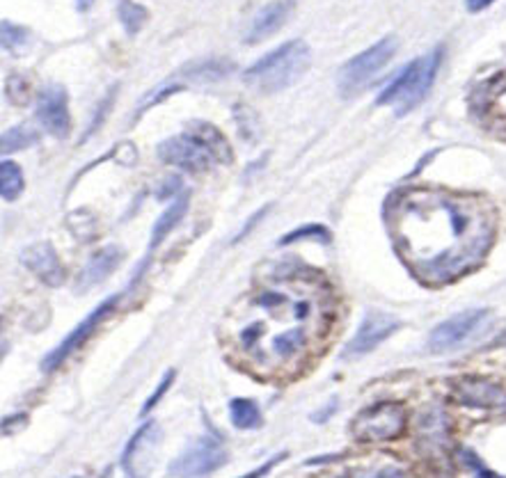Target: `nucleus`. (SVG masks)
<instances>
[{"label": "nucleus", "instance_id": "c756f323", "mask_svg": "<svg viewBox=\"0 0 506 478\" xmlns=\"http://www.w3.org/2000/svg\"><path fill=\"white\" fill-rule=\"evenodd\" d=\"M172 380H174V371H165L163 380H160V385L156 387L154 394H151L150 399H147V403L142 405V414H150L151 408H156V403H159V401L163 399V394H165V392H168V387L172 385Z\"/></svg>", "mask_w": 506, "mask_h": 478}, {"label": "nucleus", "instance_id": "c9c22d12", "mask_svg": "<svg viewBox=\"0 0 506 478\" xmlns=\"http://www.w3.org/2000/svg\"><path fill=\"white\" fill-rule=\"evenodd\" d=\"M280 460H284V453H282V455H275V458H273V460H271V463H266V464H263V467L254 469V472H253V473H248V476H263V473H266V472H271V469H273V467H275V464H277V463H280Z\"/></svg>", "mask_w": 506, "mask_h": 478}, {"label": "nucleus", "instance_id": "f704fd0d", "mask_svg": "<svg viewBox=\"0 0 506 478\" xmlns=\"http://www.w3.org/2000/svg\"><path fill=\"white\" fill-rule=\"evenodd\" d=\"M495 0H465V7H468V12H472V15H477V12L486 10V7H491Z\"/></svg>", "mask_w": 506, "mask_h": 478}, {"label": "nucleus", "instance_id": "20e7f679", "mask_svg": "<svg viewBox=\"0 0 506 478\" xmlns=\"http://www.w3.org/2000/svg\"><path fill=\"white\" fill-rule=\"evenodd\" d=\"M442 46L433 48L427 56L418 57L410 65L403 66L392 80H389L387 87L378 94L376 104L378 106H394L398 117L408 115L410 110L418 108L424 99L431 92L433 83H436V76L440 71L442 65Z\"/></svg>", "mask_w": 506, "mask_h": 478}, {"label": "nucleus", "instance_id": "6ab92c4d", "mask_svg": "<svg viewBox=\"0 0 506 478\" xmlns=\"http://www.w3.org/2000/svg\"><path fill=\"white\" fill-rule=\"evenodd\" d=\"M234 71V62L221 60V57H209V60L192 62L183 69L188 80H195V83H218V80L227 78V76Z\"/></svg>", "mask_w": 506, "mask_h": 478}, {"label": "nucleus", "instance_id": "412c9836", "mask_svg": "<svg viewBox=\"0 0 506 478\" xmlns=\"http://www.w3.org/2000/svg\"><path fill=\"white\" fill-rule=\"evenodd\" d=\"M230 419L241 431H253L262 423V410L250 399H234L230 403Z\"/></svg>", "mask_w": 506, "mask_h": 478}, {"label": "nucleus", "instance_id": "39448f33", "mask_svg": "<svg viewBox=\"0 0 506 478\" xmlns=\"http://www.w3.org/2000/svg\"><path fill=\"white\" fill-rule=\"evenodd\" d=\"M397 39L385 37L380 42H376L371 48L362 51L360 56L348 60L337 74V87L342 92V97H346V99L357 97L380 74V69L392 60L394 53H397Z\"/></svg>", "mask_w": 506, "mask_h": 478}, {"label": "nucleus", "instance_id": "7c9ffc66", "mask_svg": "<svg viewBox=\"0 0 506 478\" xmlns=\"http://www.w3.org/2000/svg\"><path fill=\"white\" fill-rule=\"evenodd\" d=\"M460 460H463L465 467L474 469V472H477V476H495V473H492L491 469L483 467L481 460H479L474 453H470V451H460Z\"/></svg>", "mask_w": 506, "mask_h": 478}, {"label": "nucleus", "instance_id": "aec40b11", "mask_svg": "<svg viewBox=\"0 0 506 478\" xmlns=\"http://www.w3.org/2000/svg\"><path fill=\"white\" fill-rule=\"evenodd\" d=\"M191 131H195L197 136L201 137V140L207 142L209 147H212V151L216 154L218 163H232V149H230V142H227V137L222 136L221 131H218L213 124H207V122H192Z\"/></svg>", "mask_w": 506, "mask_h": 478}, {"label": "nucleus", "instance_id": "423d86ee", "mask_svg": "<svg viewBox=\"0 0 506 478\" xmlns=\"http://www.w3.org/2000/svg\"><path fill=\"white\" fill-rule=\"evenodd\" d=\"M408 426V412L401 403L383 401L362 410L351 423L356 440L360 442H392L403 435Z\"/></svg>", "mask_w": 506, "mask_h": 478}, {"label": "nucleus", "instance_id": "ddd939ff", "mask_svg": "<svg viewBox=\"0 0 506 478\" xmlns=\"http://www.w3.org/2000/svg\"><path fill=\"white\" fill-rule=\"evenodd\" d=\"M37 119L44 127V131L51 133L53 137L65 140L71 131V115H69V99L67 89L62 85H48L39 92L37 99Z\"/></svg>", "mask_w": 506, "mask_h": 478}, {"label": "nucleus", "instance_id": "6e6552de", "mask_svg": "<svg viewBox=\"0 0 506 478\" xmlns=\"http://www.w3.org/2000/svg\"><path fill=\"white\" fill-rule=\"evenodd\" d=\"M227 463V451L213 437H200L170 463L172 476H209Z\"/></svg>", "mask_w": 506, "mask_h": 478}, {"label": "nucleus", "instance_id": "f03ea898", "mask_svg": "<svg viewBox=\"0 0 506 478\" xmlns=\"http://www.w3.org/2000/svg\"><path fill=\"white\" fill-rule=\"evenodd\" d=\"M387 229L401 261L422 284L445 286L481 266L497 218L477 195L408 188L389 202Z\"/></svg>", "mask_w": 506, "mask_h": 478}, {"label": "nucleus", "instance_id": "393cba45", "mask_svg": "<svg viewBox=\"0 0 506 478\" xmlns=\"http://www.w3.org/2000/svg\"><path fill=\"white\" fill-rule=\"evenodd\" d=\"M39 140V133L33 127H12L3 133V154H15V151L28 149Z\"/></svg>", "mask_w": 506, "mask_h": 478}, {"label": "nucleus", "instance_id": "72a5a7b5", "mask_svg": "<svg viewBox=\"0 0 506 478\" xmlns=\"http://www.w3.org/2000/svg\"><path fill=\"white\" fill-rule=\"evenodd\" d=\"M266 211H268V207H263V208H262V211H257V213H254V216H253V218H250V220H248V225H245V227H243V229H241V231H239V236H236V240L245 239V236H248V231H250V229H253V227H254V222H257V220H262V218H263V216H266Z\"/></svg>", "mask_w": 506, "mask_h": 478}, {"label": "nucleus", "instance_id": "cd10ccee", "mask_svg": "<svg viewBox=\"0 0 506 478\" xmlns=\"http://www.w3.org/2000/svg\"><path fill=\"white\" fill-rule=\"evenodd\" d=\"M305 239H312V240H321L324 245H328L330 240V231L325 229V227L321 225H307V227H300V229L291 231V234H286L284 239L280 240V245H289V243H295V240H305Z\"/></svg>", "mask_w": 506, "mask_h": 478}, {"label": "nucleus", "instance_id": "a211bd4d", "mask_svg": "<svg viewBox=\"0 0 506 478\" xmlns=\"http://www.w3.org/2000/svg\"><path fill=\"white\" fill-rule=\"evenodd\" d=\"M186 211H188V193H181V195H177V198H174V202L170 204L168 211H165L163 216L156 220L154 229H151L150 257H151V252H154V249L159 248L160 243H163L165 236H170V231H172L174 227L181 222V218L186 216Z\"/></svg>", "mask_w": 506, "mask_h": 478}, {"label": "nucleus", "instance_id": "1a4fd4ad", "mask_svg": "<svg viewBox=\"0 0 506 478\" xmlns=\"http://www.w3.org/2000/svg\"><path fill=\"white\" fill-rule=\"evenodd\" d=\"M451 396L463 408L491 414H506V390L492 380L460 378L451 385Z\"/></svg>", "mask_w": 506, "mask_h": 478}, {"label": "nucleus", "instance_id": "9d476101", "mask_svg": "<svg viewBox=\"0 0 506 478\" xmlns=\"http://www.w3.org/2000/svg\"><path fill=\"white\" fill-rule=\"evenodd\" d=\"M488 310H468L451 316L445 323L438 325L429 337V351L431 352H449L463 346L465 341L474 337L483 323L488 320Z\"/></svg>", "mask_w": 506, "mask_h": 478}, {"label": "nucleus", "instance_id": "c85d7f7f", "mask_svg": "<svg viewBox=\"0 0 506 478\" xmlns=\"http://www.w3.org/2000/svg\"><path fill=\"white\" fill-rule=\"evenodd\" d=\"M179 89H181V85H177V83H172V85H160V87H156L154 92H150L145 97V99H142V104H140V108H138V113H145L147 108H151V106H156V104H160V101L163 99H168V97H172L174 92H179Z\"/></svg>", "mask_w": 506, "mask_h": 478}, {"label": "nucleus", "instance_id": "f257e3e1", "mask_svg": "<svg viewBox=\"0 0 506 478\" xmlns=\"http://www.w3.org/2000/svg\"><path fill=\"white\" fill-rule=\"evenodd\" d=\"M333 320V296L321 277L286 270L241 298L222 328L253 373L291 378L316 355Z\"/></svg>", "mask_w": 506, "mask_h": 478}, {"label": "nucleus", "instance_id": "4be33fe9", "mask_svg": "<svg viewBox=\"0 0 506 478\" xmlns=\"http://www.w3.org/2000/svg\"><path fill=\"white\" fill-rule=\"evenodd\" d=\"M24 190V172L15 160H3L0 163V195L7 202H15Z\"/></svg>", "mask_w": 506, "mask_h": 478}, {"label": "nucleus", "instance_id": "f3484780", "mask_svg": "<svg viewBox=\"0 0 506 478\" xmlns=\"http://www.w3.org/2000/svg\"><path fill=\"white\" fill-rule=\"evenodd\" d=\"M483 117L495 128L506 131V71L497 74L488 80L481 92V104H479Z\"/></svg>", "mask_w": 506, "mask_h": 478}, {"label": "nucleus", "instance_id": "473e14b6", "mask_svg": "<svg viewBox=\"0 0 506 478\" xmlns=\"http://www.w3.org/2000/svg\"><path fill=\"white\" fill-rule=\"evenodd\" d=\"M26 414L24 417H10V419H5V422H3V432H5V435H15V423L16 426H26Z\"/></svg>", "mask_w": 506, "mask_h": 478}, {"label": "nucleus", "instance_id": "a878e982", "mask_svg": "<svg viewBox=\"0 0 506 478\" xmlns=\"http://www.w3.org/2000/svg\"><path fill=\"white\" fill-rule=\"evenodd\" d=\"M0 33H3V48L10 53H19L28 44V30L12 24V21H3Z\"/></svg>", "mask_w": 506, "mask_h": 478}, {"label": "nucleus", "instance_id": "bb28decb", "mask_svg": "<svg viewBox=\"0 0 506 478\" xmlns=\"http://www.w3.org/2000/svg\"><path fill=\"white\" fill-rule=\"evenodd\" d=\"M5 94L7 99L15 106H26L30 101V83L26 76L12 74L5 83Z\"/></svg>", "mask_w": 506, "mask_h": 478}, {"label": "nucleus", "instance_id": "2eb2a0df", "mask_svg": "<svg viewBox=\"0 0 506 478\" xmlns=\"http://www.w3.org/2000/svg\"><path fill=\"white\" fill-rule=\"evenodd\" d=\"M21 261H24V266L28 268L30 272H35L44 284L60 286L62 281H65V268H62L53 245L46 243V240L26 248L24 254H21Z\"/></svg>", "mask_w": 506, "mask_h": 478}, {"label": "nucleus", "instance_id": "7ed1b4c3", "mask_svg": "<svg viewBox=\"0 0 506 478\" xmlns=\"http://www.w3.org/2000/svg\"><path fill=\"white\" fill-rule=\"evenodd\" d=\"M312 65V51L303 39L282 44L275 51L266 53L262 60L248 66L243 80L248 87L262 94H275L291 87L300 76L305 74Z\"/></svg>", "mask_w": 506, "mask_h": 478}, {"label": "nucleus", "instance_id": "dca6fc26", "mask_svg": "<svg viewBox=\"0 0 506 478\" xmlns=\"http://www.w3.org/2000/svg\"><path fill=\"white\" fill-rule=\"evenodd\" d=\"M119 261H122V249H119L118 245H108V248L98 249V252L85 263L83 270H80L78 280H76V291L88 293L92 286L101 284V281L119 266Z\"/></svg>", "mask_w": 506, "mask_h": 478}, {"label": "nucleus", "instance_id": "b1692460", "mask_svg": "<svg viewBox=\"0 0 506 478\" xmlns=\"http://www.w3.org/2000/svg\"><path fill=\"white\" fill-rule=\"evenodd\" d=\"M119 24L124 25L127 35H138L145 28L147 19H150V12L147 7H142L140 3H133V0H119L118 7Z\"/></svg>", "mask_w": 506, "mask_h": 478}, {"label": "nucleus", "instance_id": "4468645a", "mask_svg": "<svg viewBox=\"0 0 506 478\" xmlns=\"http://www.w3.org/2000/svg\"><path fill=\"white\" fill-rule=\"evenodd\" d=\"M295 10V0H273L266 7L257 12L250 21L248 30L243 35L245 44H259L263 39L273 37L277 30H282L286 25V21L291 19Z\"/></svg>", "mask_w": 506, "mask_h": 478}, {"label": "nucleus", "instance_id": "9b49d317", "mask_svg": "<svg viewBox=\"0 0 506 478\" xmlns=\"http://www.w3.org/2000/svg\"><path fill=\"white\" fill-rule=\"evenodd\" d=\"M118 302H119V298H108V300H104L101 305L97 307V310L92 311V314L88 316V319L83 320V323H78L76 325V330L74 332H69L65 337V341L60 343L57 348H53L51 352H48L46 357H44V361H42V369L46 371V373H51V371H56L57 366L60 364H65L67 361V357L71 355V352H76L78 351L80 346H83L85 341H88L89 337H92V332L94 330L98 328V325L104 323L106 319H108L110 314H113L115 310H118Z\"/></svg>", "mask_w": 506, "mask_h": 478}, {"label": "nucleus", "instance_id": "2f4dec72", "mask_svg": "<svg viewBox=\"0 0 506 478\" xmlns=\"http://www.w3.org/2000/svg\"><path fill=\"white\" fill-rule=\"evenodd\" d=\"M113 97H115V89H110V94L104 99V104L98 106V117H94L92 119V124H89V131H88V136H92L94 133V128H98L101 127V122H104V117L108 115V108H110V104H113Z\"/></svg>", "mask_w": 506, "mask_h": 478}, {"label": "nucleus", "instance_id": "5701e85b", "mask_svg": "<svg viewBox=\"0 0 506 478\" xmlns=\"http://www.w3.org/2000/svg\"><path fill=\"white\" fill-rule=\"evenodd\" d=\"M156 435H159V426H156L154 422H150V423H145V426H142L140 431L131 437V440H129L127 449H124V453H122V467L127 469L129 473H136V460H138V455H140L142 446H145L147 442Z\"/></svg>", "mask_w": 506, "mask_h": 478}, {"label": "nucleus", "instance_id": "f8f14e48", "mask_svg": "<svg viewBox=\"0 0 506 478\" xmlns=\"http://www.w3.org/2000/svg\"><path fill=\"white\" fill-rule=\"evenodd\" d=\"M398 328H401V323H398V319H394L392 314H385V311H378V310L367 311L360 328H357V332L353 334L351 341L346 343L342 355L344 357L367 355V352L374 351L376 346H380L385 339L392 337Z\"/></svg>", "mask_w": 506, "mask_h": 478}, {"label": "nucleus", "instance_id": "0eeeda50", "mask_svg": "<svg viewBox=\"0 0 506 478\" xmlns=\"http://www.w3.org/2000/svg\"><path fill=\"white\" fill-rule=\"evenodd\" d=\"M159 158L163 163L181 168L186 172H207L213 163H218L216 154L212 151V147L201 140L195 131L188 128L181 136H174L170 140H163L159 145Z\"/></svg>", "mask_w": 506, "mask_h": 478}]
</instances>
